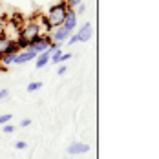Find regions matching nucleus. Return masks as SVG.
<instances>
[{"label": "nucleus", "instance_id": "f257e3e1", "mask_svg": "<svg viewBox=\"0 0 159 159\" xmlns=\"http://www.w3.org/2000/svg\"><path fill=\"white\" fill-rule=\"evenodd\" d=\"M68 9H70V7H68V4H66V2H57V4L49 6L48 13H46V18L49 20L51 28H59V26H62Z\"/></svg>", "mask_w": 159, "mask_h": 159}, {"label": "nucleus", "instance_id": "f03ea898", "mask_svg": "<svg viewBox=\"0 0 159 159\" xmlns=\"http://www.w3.org/2000/svg\"><path fill=\"white\" fill-rule=\"evenodd\" d=\"M40 35V30H39V26H37V22L35 20H26L22 26H20V30H18V35L16 37H20V39H24V40H33L35 37H39Z\"/></svg>", "mask_w": 159, "mask_h": 159}, {"label": "nucleus", "instance_id": "7ed1b4c3", "mask_svg": "<svg viewBox=\"0 0 159 159\" xmlns=\"http://www.w3.org/2000/svg\"><path fill=\"white\" fill-rule=\"evenodd\" d=\"M49 44H51L49 35H39V37H35L33 40H30V46H28V49H33V51L39 55V53L46 51Z\"/></svg>", "mask_w": 159, "mask_h": 159}, {"label": "nucleus", "instance_id": "20e7f679", "mask_svg": "<svg viewBox=\"0 0 159 159\" xmlns=\"http://www.w3.org/2000/svg\"><path fill=\"white\" fill-rule=\"evenodd\" d=\"M71 35H73L71 31H68V30H64L62 26H59V28H53V31L49 33V39H51V42H55L61 48L64 42H68V39Z\"/></svg>", "mask_w": 159, "mask_h": 159}, {"label": "nucleus", "instance_id": "39448f33", "mask_svg": "<svg viewBox=\"0 0 159 159\" xmlns=\"http://www.w3.org/2000/svg\"><path fill=\"white\" fill-rule=\"evenodd\" d=\"M75 35H77V40H79V42H88V40L93 37V28H92V22H84Z\"/></svg>", "mask_w": 159, "mask_h": 159}, {"label": "nucleus", "instance_id": "423d86ee", "mask_svg": "<svg viewBox=\"0 0 159 159\" xmlns=\"http://www.w3.org/2000/svg\"><path fill=\"white\" fill-rule=\"evenodd\" d=\"M33 59H37V53L33 49H22V51H18L15 55L13 64H26V62H30V61H33Z\"/></svg>", "mask_w": 159, "mask_h": 159}, {"label": "nucleus", "instance_id": "0eeeda50", "mask_svg": "<svg viewBox=\"0 0 159 159\" xmlns=\"http://www.w3.org/2000/svg\"><path fill=\"white\" fill-rule=\"evenodd\" d=\"M62 28L68 30V31H71V33L77 28V13H75V9H68L66 18H64V22H62Z\"/></svg>", "mask_w": 159, "mask_h": 159}, {"label": "nucleus", "instance_id": "6e6552de", "mask_svg": "<svg viewBox=\"0 0 159 159\" xmlns=\"http://www.w3.org/2000/svg\"><path fill=\"white\" fill-rule=\"evenodd\" d=\"M86 152H90V144H86V143L75 141V143L68 144V154L70 156H80V154H86Z\"/></svg>", "mask_w": 159, "mask_h": 159}, {"label": "nucleus", "instance_id": "1a4fd4ad", "mask_svg": "<svg viewBox=\"0 0 159 159\" xmlns=\"http://www.w3.org/2000/svg\"><path fill=\"white\" fill-rule=\"evenodd\" d=\"M35 22H37L39 30H40V35H49V33L53 31V28H51L49 20L46 18V15H39L37 18H35Z\"/></svg>", "mask_w": 159, "mask_h": 159}, {"label": "nucleus", "instance_id": "9d476101", "mask_svg": "<svg viewBox=\"0 0 159 159\" xmlns=\"http://www.w3.org/2000/svg\"><path fill=\"white\" fill-rule=\"evenodd\" d=\"M73 55L71 53H64L62 49H57V51H53V55L49 57V61L53 64H62V62H66V61H70Z\"/></svg>", "mask_w": 159, "mask_h": 159}, {"label": "nucleus", "instance_id": "9b49d317", "mask_svg": "<svg viewBox=\"0 0 159 159\" xmlns=\"http://www.w3.org/2000/svg\"><path fill=\"white\" fill-rule=\"evenodd\" d=\"M49 57H51V53H49L48 49H46V51H42V53H39V55H37V59H35V66H37L39 70H42V68L49 62Z\"/></svg>", "mask_w": 159, "mask_h": 159}, {"label": "nucleus", "instance_id": "f8f14e48", "mask_svg": "<svg viewBox=\"0 0 159 159\" xmlns=\"http://www.w3.org/2000/svg\"><path fill=\"white\" fill-rule=\"evenodd\" d=\"M11 37L9 35H6V31H0V57L6 53V49H7V46L11 44Z\"/></svg>", "mask_w": 159, "mask_h": 159}, {"label": "nucleus", "instance_id": "ddd939ff", "mask_svg": "<svg viewBox=\"0 0 159 159\" xmlns=\"http://www.w3.org/2000/svg\"><path fill=\"white\" fill-rule=\"evenodd\" d=\"M42 86H44V84H42L40 80H33V82H30V84H28V88H26V90L31 93V92H37V90H40Z\"/></svg>", "mask_w": 159, "mask_h": 159}, {"label": "nucleus", "instance_id": "4468645a", "mask_svg": "<svg viewBox=\"0 0 159 159\" xmlns=\"http://www.w3.org/2000/svg\"><path fill=\"white\" fill-rule=\"evenodd\" d=\"M11 119H13V115H11V113H4V115H0V125H7Z\"/></svg>", "mask_w": 159, "mask_h": 159}, {"label": "nucleus", "instance_id": "2eb2a0df", "mask_svg": "<svg viewBox=\"0 0 159 159\" xmlns=\"http://www.w3.org/2000/svg\"><path fill=\"white\" fill-rule=\"evenodd\" d=\"M66 4H68V7H70V9H75L79 4H82V0H66Z\"/></svg>", "mask_w": 159, "mask_h": 159}, {"label": "nucleus", "instance_id": "dca6fc26", "mask_svg": "<svg viewBox=\"0 0 159 159\" xmlns=\"http://www.w3.org/2000/svg\"><path fill=\"white\" fill-rule=\"evenodd\" d=\"M2 130H4V134H13V132H15V126H13L11 123H7V125H4Z\"/></svg>", "mask_w": 159, "mask_h": 159}, {"label": "nucleus", "instance_id": "f3484780", "mask_svg": "<svg viewBox=\"0 0 159 159\" xmlns=\"http://www.w3.org/2000/svg\"><path fill=\"white\" fill-rule=\"evenodd\" d=\"M15 148L16 150H26V148H28V143H26V141H16Z\"/></svg>", "mask_w": 159, "mask_h": 159}, {"label": "nucleus", "instance_id": "a211bd4d", "mask_svg": "<svg viewBox=\"0 0 159 159\" xmlns=\"http://www.w3.org/2000/svg\"><path fill=\"white\" fill-rule=\"evenodd\" d=\"M84 11H86V6H84V4H79V6L75 7V13H79V15H82Z\"/></svg>", "mask_w": 159, "mask_h": 159}, {"label": "nucleus", "instance_id": "6ab92c4d", "mask_svg": "<svg viewBox=\"0 0 159 159\" xmlns=\"http://www.w3.org/2000/svg\"><path fill=\"white\" fill-rule=\"evenodd\" d=\"M66 71H68V70H66V66H59V68H57V75H59V77H62Z\"/></svg>", "mask_w": 159, "mask_h": 159}, {"label": "nucleus", "instance_id": "aec40b11", "mask_svg": "<svg viewBox=\"0 0 159 159\" xmlns=\"http://www.w3.org/2000/svg\"><path fill=\"white\" fill-rule=\"evenodd\" d=\"M30 125H31V121H30V119H22V121H20V126H22V128L30 126Z\"/></svg>", "mask_w": 159, "mask_h": 159}, {"label": "nucleus", "instance_id": "412c9836", "mask_svg": "<svg viewBox=\"0 0 159 159\" xmlns=\"http://www.w3.org/2000/svg\"><path fill=\"white\" fill-rule=\"evenodd\" d=\"M7 95H9L7 90H0V101H2V99H7Z\"/></svg>", "mask_w": 159, "mask_h": 159}, {"label": "nucleus", "instance_id": "4be33fe9", "mask_svg": "<svg viewBox=\"0 0 159 159\" xmlns=\"http://www.w3.org/2000/svg\"><path fill=\"white\" fill-rule=\"evenodd\" d=\"M4 71H7V66H4V64H0V73H4Z\"/></svg>", "mask_w": 159, "mask_h": 159}, {"label": "nucleus", "instance_id": "5701e85b", "mask_svg": "<svg viewBox=\"0 0 159 159\" xmlns=\"http://www.w3.org/2000/svg\"><path fill=\"white\" fill-rule=\"evenodd\" d=\"M64 159H68V157H64Z\"/></svg>", "mask_w": 159, "mask_h": 159}]
</instances>
